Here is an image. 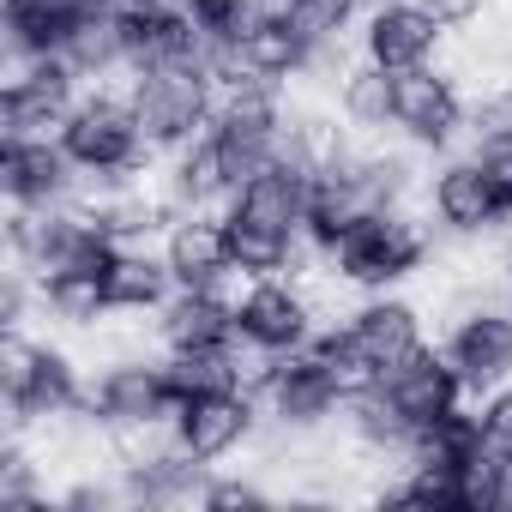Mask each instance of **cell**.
I'll return each instance as SVG.
<instances>
[{
	"label": "cell",
	"instance_id": "4",
	"mask_svg": "<svg viewBox=\"0 0 512 512\" xmlns=\"http://www.w3.org/2000/svg\"><path fill=\"white\" fill-rule=\"evenodd\" d=\"M217 67L211 55H175V61H157V67H139L127 73V97H133V115L151 139L157 157L193 145L199 133H211V115H217Z\"/></svg>",
	"mask_w": 512,
	"mask_h": 512
},
{
	"label": "cell",
	"instance_id": "10",
	"mask_svg": "<svg viewBox=\"0 0 512 512\" xmlns=\"http://www.w3.org/2000/svg\"><path fill=\"white\" fill-rule=\"evenodd\" d=\"M260 428H266V404H260V392L229 380V386H205V392H193V398L181 404L169 440H175L181 452H193L199 464H229V458L253 452Z\"/></svg>",
	"mask_w": 512,
	"mask_h": 512
},
{
	"label": "cell",
	"instance_id": "15",
	"mask_svg": "<svg viewBox=\"0 0 512 512\" xmlns=\"http://www.w3.org/2000/svg\"><path fill=\"white\" fill-rule=\"evenodd\" d=\"M356 55L386 67V73H416L446 61V31L416 7V0H380L356 25Z\"/></svg>",
	"mask_w": 512,
	"mask_h": 512
},
{
	"label": "cell",
	"instance_id": "11",
	"mask_svg": "<svg viewBox=\"0 0 512 512\" xmlns=\"http://www.w3.org/2000/svg\"><path fill=\"white\" fill-rule=\"evenodd\" d=\"M253 392H260V404H266V422H278L290 434H326V428H338L344 380L326 368V356L314 344L290 350V356H272Z\"/></svg>",
	"mask_w": 512,
	"mask_h": 512
},
{
	"label": "cell",
	"instance_id": "8",
	"mask_svg": "<svg viewBox=\"0 0 512 512\" xmlns=\"http://www.w3.org/2000/svg\"><path fill=\"white\" fill-rule=\"evenodd\" d=\"M284 115H290V91L266 85V79H229L217 91V115H211V139L223 151L229 181L241 187L247 175H260L278 145H284Z\"/></svg>",
	"mask_w": 512,
	"mask_h": 512
},
{
	"label": "cell",
	"instance_id": "16",
	"mask_svg": "<svg viewBox=\"0 0 512 512\" xmlns=\"http://www.w3.org/2000/svg\"><path fill=\"white\" fill-rule=\"evenodd\" d=\"M344 326H350V338H356V350H362V362H368L374 374L398 368L404 356H416V350L428 344V314H422V302H410L404 290L356 296V302L344 308Z\"/></svg>",
	"mask_w": 512,
	"mask_h": 512
},
{
	"label": "cell",
	"instance_id": "1",
	"mask_svg": "<svg viewBox=\"0 0 512 512\" xmlns=\"http://www.w3.org/2000/svg\"><path fill=\"white\" fill-rule=\"evenodd\" d=\"M434 260H440V229L428 223V211L422 205H380V211H362L320 253V272L350 296H374V290H404Z\"/></svg>",
	"mask_w": 512,
	"mask_h": 512
},
{
	"label": "cell",
	"instance_id": "12",
	"mask_svg": "<svg viewBox=\"0 0 512 512\" xmlns=\"http://www.w3.org/2000/svg\"><path fill=\"white\" fill-rule=\"evenodd\" d=\"M464 115H470V91L464 79L434 61L416 73H398V115H392V139H404L422 157H446L464 145Z\"/></svg>",
	"mask_w": 512,
	"mask_h": 512
},
{
	"label": "cell",
	"instance_id": "26",
	"mask_svg": "<svg viewBox=\"0 0 512 512\" xmlns=\"http://www.w3.org/2000/svg\"><path fill=\"white\" fill-rule=\"evenodd\" d=\"M67 67L85 85H121L127 79V31H121V0H97L85 25L67 37Z\"/></svg>",
	"mask_w": 512,
	"mask_h": 512
},
{
	"label": "cell",
	"instance_id": "22",
	"mask_svg": "<svg viewBox=\"0 0 512 512\" xmlns=\"http://www.w3.org/2000/svg\"><path fill=\"white\" fill-rule=\"evenodd\" d=\"M380 386H386V392H392V404L410 416V428H422V422H434V416H446V410L470 404V392H464V380H458V368L446 362V350H440V344H422L416 356H404L398 368H386V374H380Z\"/></svg>",
	"mask_w": 512,
	"mask_h": 512
},
{
	"label": "cell",
	"instance_id": "27",
	"mask_svg": "<svg viewBox=\"0 0 512 512\" xmlns=\"http://www.w3.org/2000/svg\"><path fill=\"white\" fill-rule=\"evenodd\" d=\"M43 296V320L61 326V332H103L115 314H109V296H103V272H61V278H43L37 284Z\"/></svg>",
	"mask_w": 512,
	"mask_h": 512
},
{
	"label": "cell",
	"instance_id": "13",
	"mask_svg": "<svg viewBox=\"0 0 512 512\" xmlns=\"http://www.w3.org/2000/svg\"><path fill=\"white\" fill-rule=\"evenodd\" d=\"M79 97H85V79L67 67V55L7 67V85H0V139H61Z\"/></svg>",
	"mask_w": 512,
	"mask_h": 512
},
{
	"label": "cell",
	"instance_id": "21",
	"mask_svg": "<svg viewBox=\"0 0 512 512\" xmlns=\"http://www.w3.org/2000/svg\"><path fill=\"white\" fill-rule=\"evenodd\" d=\"M91 7L97 0H0V49H7V67L61 55Z\"/></svg>",
	"mask_w": 512,
	"mask_h": 512
},
{
	"label": "cell",
	"instance_id": "30",
	"mask_svg": "<svg viewBox=\"0 0 512 512\" xmlns=\"http://www.w3.org/2000/svg\"><path fill=\"white\" fill-rule=\"evenodd\" d=\"M205 512H260V506H278V488L266 482V470L253 464V470H211L205 494H199Z\"/></svg>",
	"mask_w": 512,
	"mask_h": 512
},
{
	"label": "cell",
	"instance_id": "14",
	"mask_svg": "<svg viewBox=\"0 0 512 512\" xmlns=\"http://www.w3.org/2000/svg\"><path fill=\"white\" fill-rule=\"evenodd\" d=\"M85 169L61 139H0V199L7 211H49L79 199Z\"/></svg>",
	"mask_w": 512,
	"mask_h": 512
},
{
	"label": "cell",
	"instance_id": "33",
	"mask_svg": "<svg viewBox=\"0 0 512 512\" xmlns=\"http://www.w3.org/2000/svg\"><path fill=\"white\" fill-rule=\"evenodd\" d=\"M470 404H476L482 452H488V458H500V464H512V380H506V386H494V392H482V398H470Z\"/></svg>",
	"mask_w": 512,
	"mask_h": 512
},
{
	"label": "cell",
	"instance_id": "32",
	"mask_svg": "<svg viewBox=\"0 0 512 512\" xmlns=\"http://www.w3.org/2000/svg\"><path fill=\"white\" fill-rule=\"evenodd\" d=\"M290 19L314 37V43H332V37H356L368 0H284Z\"/></svg>",
	"mask_w": 512,
	"mask_h": 512
},
{
	"label": "cell",
	"instance_id": "17",
	"mask_svg": "<svg viewBox=\"0 0 512 512\" xmlns=\"http://www.w3.org/2000/svg\"><path fill=\"white\" fill-rule=\"evenodd\" d=\"M151 344L163 356H205L235 344V284L229 290H175L151 314Z\"/></svg>",
	"mask_w": 512,
	"mask_h": 512
},
{
	"label": "cell",
	"instance_id": "23",
	"mask_svg": "<svg viewBox=\"0 0 512 512\" xmlns=\"http://www.w3.org/2000/svg\"><path fill=\"white\" fill-rule=\"evenodd\" d=\"M103 296H109V314H127V320H151L169 296H175V272L163 260L157 241H127L109 253L103 266Z\"/></svg>",
	"mask_w": 512,
	"mask_h": 512
},
{
	"label": "cell",
	"instance_id": "35",
	"mask_svg": "<svg viewBox=\"0 0 512 512\" xmlns=\"http://www.w3.org/2000/svg\"><path fill=\"white\" fill-rule=\"evenodd\" d=\"M476 157H482V169H488V181H494V199H500V211L512 217V139H506V145H482Z\"/></svg>",
	"mask_w": 512,
	"mask_h": 512
},
{
	"label": "cell",
	"instance_id": "6",
	"mask_svg": "<svg viewBox=\"0 0 512 512\" xmlns=\"http://www.w3.org/2000/svg\"><path fill=\"white\" fill-rule=\"evenodd\" d=\"M61 145L85 175H157V151L133 115L127 79L121 85H85L79 109L61 127Z\"/></svg>",
	"mask_w": 512,
	"mask_h": 512
},
{
	"label": "cell",
	"instance_id": "34",
	"mask_svg": "<svg viewBox=\"0 0 512 512\" xmlns=\"http://www.w3.org/2000/svg\"><path fill=\"white\" fill-rule=\"evenodd\" d=\"M416 7H422L446 37H458V31H470V25H482V19L494 13V0H416Z\"/></svg>",
	"mask_w": 512,
	"mask_h": 512
},
{
	"label": "cell",
	"instance_id": "5",
	"mask_svg": "<svg viewBox=\"0 0 512 512\" xmlns=\"http://www.w3.org/2000/svg\"><path fill=\"white\" fill-rule=\"evenodd\" d=\"M181 386L169 380V362L163 350H115L109 362H97L91 374V404H85V422H97L103 434H133V428H157L169 434L175 416H181Z\"/></svg>",
	"mask_w": 512,
	"mask_h": 512
},
{
	"label": "cell",
	"instance_id": "7",
	"mask_svg": "<svg viewBox=\"0 0 512 512\" xmlns=\"http://www.w3.org/2000/svg\"><path fill=\"white\" fill-rule=\"evenodd\" d=\"M326 296H320V272L314 278H241L235 284V338L260 356H290L308 350L314 332L326 326Z\"/></svg>",
	"mask_w": 512,
	"mask_h": 512
},
{
	"label": "cell",
	"instance_id": "20",
	"mask_svg": "<svg viewBox=\"0 0 512 512\" xmlns=\"http://www.w3.org/2000/svg\"><path fill=\"white\" fill-rule=\"evenodd\" d=\"M115 470H121L127 506L163 512V506H199V494H205V482H211L217 464H199L193 452H181V446L163 434L157 446H145L139 458H127V464H115Z\"/></svg>",
	"mask_w": 512,
	"mask_h": 512
},
{
	"label": "cell",
	"instance_id": "19",
	"mask_svg": "<svg viewBox=\"0 0 512 512\" xmlns=\"http://www.w3.org/2000/svg\"><path fill=\"white\" fill-rule=\"evenodd\" d=\"M314 55L320 43L290 19V7H266L253 19V31L235 43V61L247 79H266V85H284V91H302L314 79Z\"/></svg>",
	"mask_w": 512,
	"mask_h": 512
},
{
	"label": "cell",
	"instance_id": "9",
	"mask_svg": "<svg viewBox=\"0 0 512 512\" xmlns=\"http://www.w3.org/2000/svg\"><path fill=\"white\" fill-rule=\"evenodd\" d=\"M422 211L440 229V241H458V247H488L494 229L506 223V211L494 199V181H488V169H482V157L470 145H458V151L428 163Z\"/></svg>",
	"mask_w": 512,
	"mask_h": 512
},
{
	"label": "cell",
	"instance_id": "36",
	"mask_svg": "<svg viewBox=\"0 0 512 512\" xmlns=\"http://www.w3.org/2000/svg\"><path fill=\"white\" fill-rule=\"evenodd\" d=\"M368 7H380V0H368Z\"/></svg>",
	"mask_w": 512,
	"mask_h": 512
},
{
	"label": "cell",
	"instance_id": "2",
	"mask_svg": "<svg viewBox=\"0 0 512 512\" xmlns=\"http://www.w3.org/2000/svg\"><path fill=\"white\" fill-rule=\"evenodd\" d=\"M85 404H91V374L67 344L37 338L31 326L0 332V410H7L13 434L43 440L73 416H85Z\"/></svg>",
	"mask_w": 512,
	"mask_h": 512
},
{
	"label": "cell",
	"instance_id": "31",
	"mask_svg": "<svg viewBox=\"0 0 512 512\" xmlns=\"http://www.w3.org/2000/svg\"><path fill=\"white\" fill-rule=\"evenodd\" d=\"M512 139V79H488L470 91V115H464V145H506Z\"/></svg>",
	"mask_w": 512,
	"mask_h": 512
},
{
	"label": "cell",
	"instance_id": "25",
	"mask_svg": "<svg viewBox=\"0 0 512 512\" xmlns=\"http://www.w3.org/2000/svg\"><path fill=\"white\" fill-rule=\"evenodd\" d=\"M332 109L350 121L356 139H392V115H398V73L374 67V61H350L344 79L332 85Z\"/></svg>",
	"mask_w": 512,
	"mask_h": 512
},
{
	"label": "cell",
	"instance_id": "24",
	"mask_svg": "<svg viewBox=\"0 0 512 512\" xmlns=\"http://www.w3.org/2000/svg\"><path fill=\"white\" fill-rule=\"evenodd\" d=\"M157 193H163L175 211H223L229 193H235V181H229V169H223L217 139L199 133L193 145L157 157Z\"/></svg>",
	"mask_w": 512,
	"mask_h": 512
},
{
	"label": "cell",
	"instance_id": "28",
	"mask_svg": "<svg viewBox=\"0 0 512 512\" xmlns=\"http://www.w3.org/2000/svg\"><path fill=\"white\" fill-rule=\"evenodd\" d=\"M43 440L31 434H13L0 440V512H49L55 506V488H49V464L37 458Z\"/></svg>",
	"mask_w": 512,
	"mask_h": 512
},
{
	"label": "cell",
	"instance_id": "3",
	"mask_svg": "<svg viewBox=\"0 0 512 512\" xmlns=\"http://www.w3.org/2000/svg\"><path fill=\"white\" fill-rule=\"evenodd\" d=\"M446 362L458 368L464 392L482 398L512 380V284L506 278H470L446 296V326L434 338Z\"/></svg>",
	"mask_w": 512,
	"mask_h": 512
},
{
	"label": "cell",
	"instance_id": "29",
	"mask_svg": "<svg viewBox=\"0 0 512 512\" xmlns=\"http://www.w3.org/2000/svg\"><path fill=\"white\" fill-rule=\"evenodd\" d=\"M482 458V428H476V404H458L434 422L416 428L410 440V464H434V470H464Z\"/></svg>",
	"mask_w": 512,
	"mask_h": 512
},
{
	"label": "cell",
	"instance_id": "18",
	"mask_svg": "<svg viewBox=\"0 0 512 512\" xmlns=\"http://www.w3.org/2000/svg\"><path fill=\"white\" fill-rule=\"evenodd\" d=\"M157 247L175 272V290H229V284H241L235 266H229L223 211H175V223L157 235Z\"/></svg>",
	"mask_w": 512,
	"mask_h": 512
}]
</instances>
